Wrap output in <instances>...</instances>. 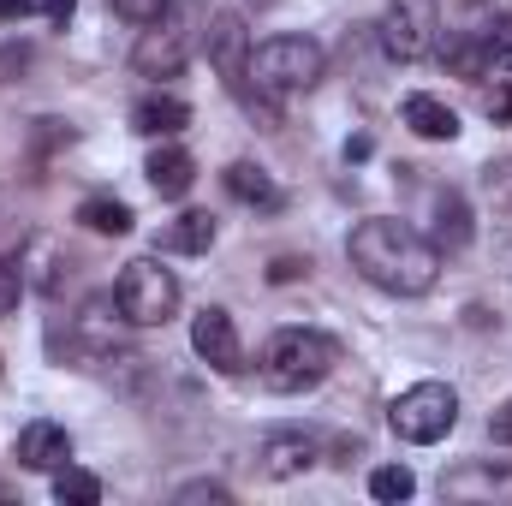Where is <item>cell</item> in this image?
<instances>
[{"label":"cell","instance_id":"obj_1","mask_svg":"<svg viewBox=\"0 0 512 506\" xmlns=\"http://www.w3.org/2000/svg\"><path fill=\"white\" fill-rule=\"evenodd\" d=\"M346 256H352V268H358L370 286H382L393 298H423V292L441 280V251H435V239H423L417 227H405V221H393V215L364 221V227L346 239Z\"/></svg>","mask_w":512,"mask_h":506},{"label":"cell","instance_id":"obj_2","mask_svg":"<svg viewBox=\"0 0 512 506\" xmlns=\"http://www.w3.org/2000/svg\"><path fill=\"white\" fill-rule=\"evenodd\" d=\"M334 364H340V346L328 334H316V328H280L262 346L256 370H262L268 393H310V387H322V381L334 376Z\"/></svg>","mask_w":512,"mask_h":506},{"label":"cell","instance_id":"obj_3","mask_svg":"<svg viewBox=\"0 0 512 506\" xmlns=\"http://www.w3.org/2000/svg\"><path fill=\"white\" fill-rule=\"evenodd\" d=\"M197 42H203V6H197V0H173V6L137 36L131 66H137L143 78H179V72L191 66Z\"/></svg>","mask_w":512,"mask_h":506},{"label":"cell","instance_id":"obj_4","mask_svg":"<svg viewBox=\"0 0 512 506\" xmlns=\"http://www.w3.org/2000/svg\"><path fill=\"white\" fill-rule=\"evenodd\" d=\"M322 72H328V54L310 36H268L262 48H251V84H256V96H268V102L316 90Z\"/></svg>","mask_w":512,"mask_h":506},{"label":"cell","instance_id":"obj_5","mask_svg":"<svg viewBox=\"0 0 512 506\" xmlns=\"http://www.w3.org/2000/svg\"><path fill=\"white\" fill-rule=\"evenodd\" d=\"M114 304H120V316H126L131 328H161L179 310V280L155 256H137V262H126V274L114 286Z\"/></svg>","mask_w":512,"mask_h":506},{"label":"cell","instance_id":"obj_6","mask_svg":"<svg viewBox=\"0 0 512 506\" xmlns=\"http://www.w3.org/2000/svg\"><path fill=\"white\" fill-rule=\"evenodd\" d=\"M387 423H393L399 441L429 447V441H441V435L459 423V393H453L447 381H417V387H405V393L387 405Z\"/></svg>","mask_w":512,"mask_h":506},{"label":"cell","instance_id":"obj_7","mask_svg":"<svg viewBox=\"0 0 512 506\" xmlns=\"http://www.w3.org/2000/svg\"><path fill=\"white\" fill-rule=\"evenodd\" d=\"M441 36V12L435 0H387L382 12V48L393 60H423Z\"/></svg>","mask_w":512,"mask_h":506},{"label":"cell","instance_id":"obj_8","mask_svg":"<svg viewBox=\"0 0 512 506\" xmlns=\"http://www.w3.org/2000/svg\"><path fill=\"white\" fill-rule=\"evenodd\" d=\"M209 60L221 66L227 90L251 102V114L262 108V114L274 120V102H268V96H251V90H245V84H251V36H245V18H239V12H221V18H215V30H209Z\"/></svg>","mask_w":512,"mask_h":506},{"label":"cell","instance_id":"obj_9","mask_svg":"<svg viewBox=\"0 0 512 506\" xmlns=\"http://www.w3.org/2000/svg\"><path fill=\"white\" fill-rule=\"evenodd\" d=\"M191 346H197V358L215 364L221 376H239V370H245V346H239V328H233L227 310H203V316L191 322Z\"/></svg>","mask_w":512,"mask_h":506},{"label":"cell","instance_id":"obj_10","mask_svg":"<svg viewBox=\"0 0 512 506\" xmlns=\"http://www.w3.org/2000/svg\"><path fill=\"white\" fill-rule=\"evenodd\" d=\"M12 453H18V465H24V471H60V465L72 459V435H66L60 423L36 417V423H24V429H18Z\"/></svg>","mask_w":512,"mask_h":506},{"label":"cell","instance_id":"obj_11","mask_svg":"<svg viewBox=\"0 0 512 506\" xmlns=\"http://www.w3.org/2000/svg\"><path fill=\"white\" fill-rule=\"evenodd\" d=\"M310 465H316V441H310V435L286 429V435H268V441H262V471H268V477H304Z\"/></svg>","mask_w":512,"mask_h":506},{"label":"cell","instance_id":"obj_12","mask_svg":"<svg viewBox=\"0 0 512 506\" xmlns=\"http://www.w3.org/2000/svg\"><path fill=\"white\" fill-rule=\"evenodd\" d=\"M131 126L143 131V137H179V131L191 126V102H179V96H143L137 108H131Z\"/></svg>","mask_w":512,"mask_h":506},{"label":"cell","instance_id":"obj_13","mask_svg":"<svg viewBox=\"0 0 512 506\" xmlns=\"http://www.w3.org/2000/svg\"><path fill=\"white\" fill-rule=\"evenodd\" d=\"M149 185H155V197H185L191 191V179H197V161L179 149V143H161L155 155H149Z\"/></svg>","mask_w":512,"mask_h":506},{"label":"cell","instance_id":"obj_14","mask_svg":"<svg viewBox=\"0 0 512 506\" xmlns=\"http://www.w3.org/2000/svg\"><path fill=\"white\" fill-rule=\"evenodd\" d=\"M405 126L429 143H453L459 137V114L441 102V96H405Z\"/></svg>","mask_w":512,"mask_h":506},{"label":"cell","instance_id":"obj_15","mask_svg":"<svg viewBox=\"0 0 512 506\" xmlns=\"http://www.w3.org/2000/svg\"><path fill=\"white\" fill-rule=\"evenodd\" d=\"M227 191H233L239 203H251V209H268V215L286 209V191H280L262 167H251V161H233V167H227Z\"/></svg>","mask_w":512,"mask_h":506},{"label":"cell","instance_id":"obj_16","mask_svg":"<svg viewBox=\"0 0 512 506\" xmlns=\"http://www.w3.org/2000/svg\"><path fill=\"white\" fill-rule=\"evenodd\" d=\"M453 501H495V495H512V471H489V465H465V471H453L447 483H441Z\"/></svg>","mask_w":512,"mask_h":506},{"label":"cell","instance_id":"obj_17","mask_svg":"<svg viewBox=\"0 0 512 506\" xmlns=\"http://www.w3.org/2000/svg\"><path fill=\"white\" fill-rule=\"evenodd\" d=\"M471 245V209L459 191H441L435 197V251H459Z\"/></svg>","mask_w":512,"mask_h":506},{"label":"cell","instance_id":"obj_18","mask_svg":"<svg viewBox=\"0 0 512 506\" xmlns=\"http://www.w3.org/2000/svg\"><path fill=\"white\" fill-rule=\"evenodd\" d=\"M78 221H84L90 233H102V239H126L131 233V209L120 197H84V203H78Z\"/></svg>","mask_w":512,"mask_h":506},{"label":"cell","instance_id":"obj_19","mask_svg":"<svg viewBox=\"0 0 512 506\" xmlns=\"http://www.w3.org/2000/svg\"><path fill=\"white\" fill-rule=\"evenodd\" d=\"M209 245H215V215H203V209H191V215H179V221L167 227V251L203 256Z\"/></svg>","mask_w":512,"mask_h":506},{"label":"cell","instance_id":"obj_20","mask_svg":"<svg viewBox=\"0 0 512 506\" xmlns=\"http://www.w3.org/2000/svg\"><path fill=\"white\" fill-rule=\"evenodd\" d=\"M18 274H24V286H36V292H60L54 239H30V245H24V256H18Z\"/></svg>","mask_w":512,"mask_h":506},{"label":"cell","instance_id":"obj_21","mask_svg":"<svg viewBox=\"0 0 512 506\" xmlns=\"http://www.w3.org/2000/svg\"><path fill=\"white\" fill-rule=\"evenodd\" d=\"M54 501L60 506H96L102 501V483L90 471H78V465H60L54 471Z\"/></svg>","mask_w":512,"mask_h":506},{"label":"cell","instance_id":"obj_22","mask_svg":"<svg viewBox=\"0 0 512 506\" xmlns=\"http://www.w3.org/2000/svg\"><path fill=\"white\" fill-rule=\"evenodd\" d=\"M483 54H489V66H512V12H495L483 30Z\"/></svg>","mask_w":512,"mask_h":506},{"label":"cell","instance_id":"obj_23","mask_svg":"<svg viewBox=\"0 0 512 506\" xmlns=\"http://www.w3.org/2000/svg\"><path fill=\"white\" fill-rule=\"evenodd\" d=\"M411 489H417V477H411L405 465H382V471H370V495H376V501H411Z\"/></svg>","mask_w":512,"mask_h":506},{"label":"cell","instance_id":"obj_24","mask_svg":"<svg viewBox=\"0 0 512 506\" xmlns=\"http://www.w3.org/2000/svg\"><path fill=\"white\" fill-rule=\"evenodd\" d=\"M483 191H489V203H495V209H512V155H507V161H495V167L483 173Z\"/></svg>","mask_w":512,"mask_h":506},{"label":"cell","instance_id":"obj_25","mask_svg":"<svg viewBox=\"0 0 512 506\" xmlns=\"http://www.w3.org/2000/svg\"><path fill=\"white\" fill-rule=\"evenodd\" d=\"M18 298H24V274H18V262H6V256H0V316H6V310H18Z\"/></svg>","mask_w":512,"mask_h":506},{"label":"cell","instance_id":"obj_26","mask_svg":"<svg viewBox=\"0 0 512 506\" xmlns=\"http://www.w3.org/2000/svg\"><path fill=\"white\" fill-rule=\"evenodd\" d=\"M167 6H173V0H114V12H120V18H131V24H155Z\"/></svg>","mask_w":512,"mask_h":506},{"label":"cell","instance_id":"obj_27","mask_svg":"<svg viewBox=\"0 0 512 506\" xmlns=\"http://www.w3.org/2000/svg\"><path fill=\"white\" fill-rule=\"evenodd\" d=\"M298 274H310V262H304V256H274V268H268V280H274V286H286V280H298Z\"/></svg>","mask_w":512,"mask_h":506},{"label":"cell","instance_id":"obj_28","mask_svg":"<svg viewBox=\"0 0 512 506\" xmlns=\"http://www.w3.org/2000/svg\"><path fill=\"white\" fill-rule=\"evenodd\" d=\"M489 120H495V126H512V84H501V90L489 96Z\"/></svg>","mask_w":512,"mask_h":506},{"label":"cell","instance_id":"obj_29","mask_svg":"<svg viewBox=\"0 0 512 506\" xmlns=\"http://www.w3.org/2000/svg\"><path fill=\"white\" fill-rule=\"evenodd\" d=\"M489 435H495L501 447H512V399L501 405V411H495V417H489Z\"/></svg>","mask_w":512,"mask_h":506},{"label":"cell","instance_id":"obj_30","mask_svg":"<svg viewBox=\"0 0 512 506\" xmlns=\"http://www.w3.org/2000/svg\"><path fill=\"white\" fill-rule=\"evenodd\" d=\"M179 501H227V489L221 483H191V489H179Z\"/></svg>","mask_w":512,"mask_h":506},{"label":"cell","instance_id":"obj_31","mask_svg":"<svg viewBox=\"0 0 512 506\" xmlns=\"http://www.w3.org/2000/svg\"><path fill=\"white\" fill-rule=\"evenodd\" d=\"M72 6H78V0H42V12H48L54 24H66V18H72Z\"/></svg>","mask_w":512,"mask_h":506},{"label":"cell","instance_id":"obj_32","mask_svg":"<svg viewBox=\"0 0 512 506\" xmlns=\"http://www.w3.org/2000/svg\"><path fill=\"white\" fill-rule=\"evenodd\" d=\"M30 6H36V0H0V18H24Z\"/></svg>","mask_w":512,"mask_h":506},{"label":"cell","instance_id":"obj_33","mask_svg":"<svg viewBox=\"0 0 512 506\" xmlns=\"http://www.w3.org/2000/svg\"><path fill=\"white\" fill-rule=\"evenodd\" d=\"M459 6H465V12H489L495 0H459Z\"/></svg>","mask_w":512,"mask_h":506}]
</instances>
